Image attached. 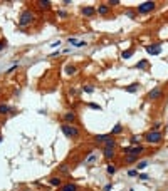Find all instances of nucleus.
<instances>
[{
  "instance_id": "dca6fc26",
  "label": "nucleus",
  "mask_w": 168,
  "mask_h": 191,
  "mask_svg": "<svg viewBox=\"0 0 168 191\" xmlns=\"http://www.w3.org/2000/svg\"><path fill=\"white\" fill-rule=\"evenodd\" d=\"M138 89H139V84H138V82H133V84H129V86L124 87V91H126V92H131V94H133V92H136Z\"/></svg>"
},
{
  "instance_id": "6ab92c4d",
  "label": "nucleus",
  "mask_w": 168,
  "mask_h": 191,
  "mask_svg": "<svg viewBox=\"0 0 168 191\" xmlns=\"http://www.w3.org/2000/svg\"><path fill=\"white\" fill-rule=\"evenodd\" d=\"M119 133H123V124H121V123H118V124L114 126V127H113V131H111V136H116V134H119Z\"/></svg>"
},
{
  "instance_id": "b1692460",
  "label": "nucleus",
  "mask_w": 168,
  "mask_h": 191,
  "mask_svg": "<svg viewBox=\"0 0 168 191\" xmlns=\"http://www.w3.org/2000/svg\"><path fill=\"white\" fill-rule=\"evenodd\" d=\"M146 66H148V60H146V59H143V60H139L138 64H136V69L141 70V69H146Z\"/></svg>"
},
{
  "instance_id": "bb28decb",
  "label": "nucleus",
  "mask_w": 168,
  "mask_h": 191,
  "mask_svg": "<svg viewBox=\"0 0 168 191\" xmlns=\"http://www.w3.org/2000/svg\"><path fill=\"white\" fill-rule=\"evenodd\" d=\"M106 173H108V174H114V173H116V166H114V164H108V166H106Z\"/></svg>"
},
{
  "instance_id": "72a5a7b5",
  "label": "nucleus",
  "mask_w": 168,
  "mask_h": 191,
  "mask_svg": "<svg viewBox=\"0 0 168 191\" xmlns=\"http://www.w3.org/2000/svg\"><path fill=\"white\" fill-rule=\"evenodd\" d=\"M128 176H138V169H129Z\"/></svg>"
},
{
  "instance_id": "473e14b6",
  "label": "nucleus",
  "mask_w": 168,
  "mask_h": 191,
  "mask_svg": "<svg viewBox=\"0 0 168 191\" xmlns=\"http://www.w3.org/2000/svg\"><path fill=\"white\" fill-rule=\"evenodd\" d=\"M57 15H59L61 19H66V17H67V12H66V10H59V12H57Z\"/></svg>"
},
{
  "instance_id": "f3484780",
  "label": "nucleus",
  "mask_w": 168,
  "mask_h": 191,
  "mask_svg": "<svg viewBox=\"0 0 168 191\" xmlns=\"http://www.w3.org/2000/svg\"><path fill=\"white\" fill-rule=\"evenodd\" d=\"M103 146H104V148H113V149H114V148H116V139H114V137H109L108 141L103 143Z\"/></svg>"
},
{
  "instance_id": "5701e85b",
  "label": "nucleus",
  "mask_w": 168,
  "mask_h": 191,
  "mask_svg": "<svg viewBox=\"0 0 168 191\" xmlns=\"http://www.w3.org/2000/svg\"><path fill=\"white\" fill-rule=\"evenodd\" d=\"M124 161L128 163V164H131V163H138V156H135V154H126Z\"/></svg>"
},
{
  "instance_id": "9b49d317",
  "label": "nucleus",
  "mask_w": 168,
  "mask_h": 191,
  "mask_svg": "<svg viewBox=\"0 0 168 191\" xmlns=\"http://www.w3.org/2000/svg\"><path fill=\"white\" fill-rule=\"evenodd\" d=\"M103 156H104V159H113L116 156V151L113 148H104L103 149Z\"/></svg>"
},
{
  "instance_id": "2eb2a0df",
  "label": "nucleus",
  "mask_w": 168,
  "mask_h": 191,
  "mask_svg": "<svg viewBox=\"0 0 168 191\" xmlns=\"http://www.w3.org/2000/svg\"><path fill=\"white\" fill-rule=\"evenodd\" d=\"M61 191H78V186L74 183H67V184H62Z\"/></svg>"
},
{
  "instance_id": "c9c22d12",
  "label": "nucleus",
  "mask_w": 168,
  "mask_h": 191,
  "mask_svg": "<svg viewBox=\"0 0 168 191\" xmlns=\"http://www.w3.org/2000/svg\"><path fill=\"white\" fill-rule=\"evenodd\" d=\"M59 171H62V173H67L69 169H67V166H66V164H61V166H59Z\"/></svg>"
},
{
  "instance_id": "58836bf2",
  "label": "nucleus",
  "mask_w": 168,
  "mask_h": 191,
  "mask_svg": "<svg viewBox=\"0 0 168 191\" xmlns=\"http://www.w3.org/2000/svg\"><path fill=\"white\" fill-rule=\"evenodd\" d=\"M67 42H69V44H72V45H74V44L78 42V39H76V37H69V39H67Z\"/></svg>"
},
{
  "instance_id": "2f4dec72",
  "label": "nucleus",
  "mask_w": 168,
  "mask_h": 191,
  "mask_svg": "<svg viewBox=\"0 0 168 191\" xmlns=\"http://www.w3.org/2000/svg\"><path fill=\"white\" fill-rule=\"evenodd\" d=\"M138 178L141 179V181H146L150 176H148V174H145V173H138Z\"/></svg>"
},
{
  "instance_id": "cd10ccee",
  "label": "nucleus",
  "mask_w": 168,
  "mask_h": 191,
  "mask_svg": "<svg viewBox=\"0 0 168 191\" xmlns=\"http://www.w3.org/2000/svg\"><path fill=\"white\" fill-rule=\"evenodd\" d=\"M119 3H121L119 0H108V2H106V5H108L109 9H111V7H118Z\"/></svg>"
},
{
  "instance_id": "7c9ffc66",
  "label": "nucleus",
  "mask_w": 168,
  "mask_h": 191,
  "mask_svg": "<svg viewBox=\"0 0 168 191\" xmlns=\"http://www.w3.org/2000/svg\"><path fill=\"white\" fill-rule=\"evenodd\" d=\"M88 106L91 107V109H96V111H101V109H103V107H101L99 104H96V102H89Z\"/></svg>"
},
{
  "instance_id": "4c0bfd02",
  "label": "nucleus",
  "mask_w": 168,
  "mask_h": 191,
  "mask_svg": "<svg viewBox=\"0 0 168 191\" xmlns=\"http://www.w3.org/2000/svg\"><path fill=\"white\" fill-rule=\"evenodd\" d=\"M111 188H113V183H108V184L103 188V191H111Z\"/></svg>"
},
{
  "instance_id": "f257e3e1",
  "label": "nucleus",
  "mask_w": 168,
  "mask_h": 191,
  "mask_svg": "<svg viewBox=\"0 0 168 191\" xmlns=\"http://www.w3.org/2000/svg\"><path fill=\"white\" fill-rule=\"evenodd\" d=\"M61 131L64 133L66 137H71V139H78L81 136V131L74 124H66V123H64V124L61 126Z\"/></svg>"
},
{
  "instance_id": "37998d69",
  "label": "nucleus",
  "mask_w": 168,
  "mask_h": 191,
  "mask_svg": "<svg viewBox=\"0 0 168 191\" xmlns=\"http://www.w3.org/2000/svg\"><path fill=\"white\" fill-rule=\"evenodd\" d=\"M2 139H3V136H2V134H0V143H2Z\"/></svg>"
},
{
  "instance_id": "ea45409f",
  "label": "nucleus",
  "mask_w": 168,
  "mask_h": 191,
  "mask_svg": "<svg viewBox=\"0 0 168 191\" xmlns=\"http://www.w3.org/2000/svg\"><path fill=\"white\" fill-rule=\"evenodd\" d=\"M158 129H160V123H155L153 127H151V131H158Z\"/></svg>"
},
{
  "instance_id": "aec40b11",
  "label": "nucleus",
  "mask_w": 168,
  "mask_h": 191,
  "mask_svg": "<svg viewBox=\"0 0 168 191\" xmlns=\"http://www.w3.org/2000/svg\"><path fill=\"white\" fill-rule=\"evenodd\" d=\"M7 114H10V107L7 104H0V116H7Z\"/></svg>"
},
{
  "instance_id": "79ce46f5",
  "label": "nucleus",
  "mask_w": 168,
  "mask_h": 191,
  "mask_svg": "<svg viewBox=\"0 0 168 191\" xmlns=\"http://www.w3.org/2000/svg\"><path fill=\"white\" fill-rule=\"evenodd\" d=\"M62 5H66V7H67V5H71V0H64V2H62Z\"/></svg>"
},
{
  "instance_id": "423d86ee",
  "label": "nucleus",
  "mask_w": 168,
  "mask_h": 191,
  "mask_svg": "<svg viewBox=\"0 0 168 191\" xmlns=\"http://www.w3.org/2000/svg\"><path fill=\"white\" fill-rule=\"evenodd\" d=\"M146 97H148L150 101H158V99H161V97H163V91H161V87H155V89H151Z\"/></svg>"
},
{
  "instance_id": "20e7f679",
  "label": "nucleus",
  "mask_w": 168,
  "mask_h": 191,
  "mask_svg": "<svg viewBox=\"0 0 168 191\" xmlns=\"http://www.w3.org/2000/svg\"><path fill=\"white\" fill-rule=\"evenodd\" d=\"M156 7V2H143V3H139L136 12L138 14H150V12H153Z\"/></svg>"
},
{
  "instance_id": "393cba45",
  "label": "nucleus",
  "mask_w": 168,
  "mask_h": 191,
  "mask_svg": "<svg viewBox=\"0 0 168 191\" xmlns=\"http://www.w3.org/2000/svg\"><path fill=\"white\" fill-rule=\"evenodd\" d=\"M139 141H141V136H131V139H129V143L133 144V146H136V144H139Z\"/></svg>"
},
{
  "instance_id": "39448f33",
  "label": "nucleus",
  "mask_w": 168,
  "mask_h": 191,
  "mask_svg": "<svg viewBox=\"0 0 168 191\" xmlns=\"http://www.w3.org/2000/svg\"><path fill=\"white\" fill-rule=\"evenodd\" d=\"M143 151H145V146H143V144H136V146H131V148H124V149H123L124 154H135V156H139Z\"/></svg>"
},
{
  "instance_id": "7ed1b4c3",
  "label": "nucleus",
  "mask_w": 168,
  "mask_h": 191,
  "mask_svg": "<svg viewBox=\"0 0 168 191\" xmlns=\"http://www.w3.org/2000/svg\"><path fill=\"white\" fill-rule=\"evenodd\" d=\"M161 139H163V134L160 131H150L145 136V141L148 144H158V143H161Z\"/></svg>"
},
{
  "instance_id": "1a4fd4ad",
  "label": "nucleus",
  "mask_w": 168,
  "mask_h": 191,
  "mask_svg": "<svg viewBox=\"0 0 168 191\" xmlns=\"http://www.w3.org/2000/svg\"><path fill=\"white\" fill-rule=\"evenodd\" d=\"M96 14L103 15V17H106V15H109V14H111V9H109L106 3H101V5H98V9H96Z\"/></svg>"
},
{
  "instance_id": "a211bd4d",
  "label": "nucleus",
  "mask_w": 168,
  "mask_h": 191,
  "mask_svg": "<svg viewBox=\"0 0 168 191\" xmlns=\"http://www.w3.org/2000/svg\"><path fill=\"white\" fill-rule=\"evenodd\" d=\"M150 161L148 159H143V161H138V164H136V169H138V173L141 171V169H145V168H148Z\"/></svg>"
},
{
  "instance_id": "ddd939ff",
  "label": "nucleus",
  "mask_w": 168,
  "mask_h": 191,
  "mask_svg": "<svg viewBox=\"0 0 168 191\" xmlns=\"http://www.w3.org/2000/svg\"><path fill=\"white\" fill-rule=\"evenodd\" d=\"M37 5H39L42 10H50L52 2H50V0H39V2H37Z\"/></svg>"
},
{
  "instance_id": "a19ab883",
  "label": "nucleus",
  "mask_w": 168,
  "mask_h": 191,
  "mask_svg": "<svg viewBox=\"0 0 168 191\" xmlns=\"http://www.w3.org/2000/svg\"><path fill=\"white\" fill-rule=\"evenodd\" d=\"M59 45H61V40H56V42L50 44V47H59Z\"/></svg>"
},
{
  "instance_id": "4468645a",
  "label": "nucleus",
  "mask_w": 168,
  "mask_h": 191,
  "mask_svg": "<svg viewBox=\"0 0 168 191\" xmlns=\"http://www.w3.org/2000/svg\"><path fill=\"white\" fill-rule=\"evenodd\" d=\"M64 70H66V74H67V76H74V74H78V67L72 66V64H67V66L64 67Z\"/></svg>"
},
{
  "instance_id": "f704fd0d",
  "label": "nucleus",
  "mask_w": 168,
  "mask_h": 191,
  "mask_svg": "<svg viewBox=\"0 0 168 191\" xmlns=\"http://www.w3.org/2000/svg\"><path fill=\"white\" fill-rule=\"evenodd\" d=\"M7 47V40H0V52Z\"/></svg>"
},
{
  "instance_id": "4be33fe9",
  "label": "nucleus",
  "mask_w": 168,
  "mask_h": 191,
  "mask_svg": "<svg viewBox=\"0 0 168 191\" xmlns=\"http://www.w3.org/2000/svg\"><path fill=\"white\" fill-rule=\"evenodd\" d=\"M133 54H135V49H126V50H123V52H121V57H123V59H129Z\"/></svg>"
},
{
  "instance_id": "f03ea898",
  "label": "nucleus",
  "mask_w": 168,
  "mask_h": 191,
  "mask_svg": "<svg viewBox=\"0 0 168 191\" xmlns=\"http://www.w3.org/2000/svg\"><path fill=\"white\" fill-rule=\"evenodd\" d=\"M34 19H35V15H34L32 10H24L19 17V25L20 27H27V25H30L34 22Z\"/></svg>"
},
{
  "instance_id": "6e6552de",
  "label": "nucleus",
  "mask_w": 168,
  "mask_h": 191,
  "mask_svg": "<svg viewBox=\"0 0 168 191\" xmlns=\"http://www.w3.org/2000/svg\"><path fill=\"white\" fill-rule=\"evenodd\" d=\"M78 121V114L74 112V111H67L66 114H64V123L66 124H74Z\"/></svg>"
},
{
  "instance_id": "a878e982",
  "label": "nucleus",
  "mask_w": 168,
  "mask_h": 191,
  "mask_svg": "<svg viewBox=\"0 0 168 191\" xmlns=\"http://www.w3.org/2000/svg\"><path fill=\"white\" fill-rule=\"evenodd\" d=\"M96 159H98V156H96V154H91L88 159H84V164H93Z\"/></svg>"
},
{
  "instance_id": "412c9836",
  "label": "nucleus",
  "mask_w": 168,
  "mask_h": 191,
  "mask_svg": "<svg viewBox=\"0 0 168 191\" xmlns=\"http://www.w3.org/2000/svg\"><path fill=\"white\" fill-rule=\"evenodd\" d=\"M49 183L52 184V186H62V181H61V178H57V176L49 178Z\"/></svg>"
},
{
  "instance_id": "9d476101",
  "label": "nucleus",
  "mask_w": 168,
  "mask_h": 191,
  "mask_svg": "<svg viewBox=\"0 0 168 191\" xmlns=\"http://www.w3.org/2000/svg\"><path fill=\"white\" fill-rule=\"evenodd\" d=\"M81 14H82L84 17H94V15H96V9L88 5V7H82V9H81Z\"/></svg>"
},
{
  "instance_id": "0eeeda50",
  "label": "nucleus",
  "mask_w": 168,
  "mask_h": 191,
  "mask_svg": "<svg viewBox=\"0 0 168 191\" xmlns=\"http://www.w3.org/2000/svg\"><path fill=\"white\" fill-rule=\"evenodd\" d=\"M145 50L150 56H160L161 54V45L160 44H151V45H145Z\"/></svg>"
},
{
  "instance_id": "e433bc0d",
  "label": "nucleus",
  "mask_w": 168,
  "mask_h": 191,
  "mask_svg": "<svg viewBox=\"0 0 168 191\" xmlns=\"http://www.w3.org/2000/svg\"><path fill=\"white\" fill-rule=\"evenodd\" d=\"M128 17H129V19H136V12L129 10V12H128Z\"/></svg>"
},
{
  "instance_id": "c756f323",
  "label": "nucleus",
  "mask_w": 168,
  "mask_h": 191,
  "mask_svg": "<svg viewBox=\"0 0 168 191\" xmlns=\"http://www.w3.org/2000/svg\"><path fill=\"white\" fill-rule=\"evenodd\" d=\"M88 45V42L86 40H78L76 44H74V47H86Z\"/></svg>"
},
{
  "instance_id": "f8f14e48",
  "label": "nucleus",
  "mask_w": 168,
  "mask_h": 191,
  "mask_svg": "<svg viewBox=\"0 0 168 191\" xmlns=\"http://www.w3.org/2000/svg\"><path fill=\"white\" fill-rule=\"evenodd\" d=\"M109 137H113V136H111V134H96V136H94V141L99 144H103L104 141H108Z\"/></svg>"
},
{
  "instance_id": "c85d7f7f",
  "label": "nucleus",
  "mask_w": 168,
  "mask_h": 191,
  "mask_svg": "<svg viewBox=\"0 0 168 191\" xmlns=\"http://www.w3.org/2000/svg\"><path fill=\"white\" fill-rule=\"evenodd\" d=\"M82 91H84V92H88V94H93V92H94V87H93V86H84V87H82Z\"/></svg>"
}]
</instances>
